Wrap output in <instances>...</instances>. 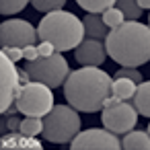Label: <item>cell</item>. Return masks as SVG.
Wrapping results in <instances>:
<instances>
[{
  "mask_svg": "<svg viewBox=\"0 0 150 150\" xmlns=\"http://www.w3.org/2000/svg\"><path fill=\"white\" fill-rule=\"evenodd\" d=\"M111 76L97 66H82L68 74L64 82L66 101L84 113H95L103 109L107 97L111 95Z\"/></svg>",
  "mask_w": 150,
  "mask_h": 150,
  "instance_id": "1",
  "label": "cell"
},
{
  "mask_svg": "<svg viewBox=\"0 0 150 150\" xmlns=\"http://www.w3.org/2000/svg\"><path fill=\"white\" fill-rule=\"evenodd\" d=\"M107 56L121 66H142L150 60V25L125 21L111 29L105 39Z\"/></svg>",
  "mask_w": 150,
  "mask_h": 150,
  "instance_id": "2",
  "label": "cell"
},
{
  "mask_svg": "<svg viewBox=\"0 0 150 150\" xmlns=\"http://www.w3.org/2000/svg\"><path fill=\"white\" fill-rule=\"evenodd\" d=\"M37 33H39V41H50L56 47V52L76 50L86 37L84 23L74 13H68V11L47 13L41 19Z\"/></svg>",
  "mask_w": 150,
  "mask_h": 150,
  "instance_id": "3",
  "label": "cell"
},
{
  "mask_svg": "<svg viewBox=\"0 0 150 150\" xmlns=\"http://www.w3.org/2000/svg\"><path fill=\"white\" fill-rule=\"evenodd\" d=\"M80 132L78 109L68 105H54L47 115H43V138L52 144H70Z\"/></svg>",
  "mask_w": 150,
  "mask_h": 150,
  "instance_id": "4",
  "label": "cell"
},
{
  "mask_svg": "<svg viewBox=\"0 0 150 150\" xmlns=\"http://www.w3.org/2000/svg\"><path fill=\"white\" fill-rule=\"evenodd\" d=\"M25 70L29 72L31 80L35 82H43L52 88H58V86H64L68 74H70V68H68V62L66 58L56 52L52 56H39L37 60H31L25 64Z\"/></svg>",
  "mask_w": 150,
  "mask_h": 150,
  "instance_id": "5",
  "label": "cell"
},
{
  "mask_svg": "<svg viewBox=\"0 0 150 150\" xmlns=\"http://www.w3.org/2000/svg\"><path fill=\"white\" fill-rule=\"evenodd\" d=\"M15 105L19 107V113L23 115H31V117H43L52 111L54 107V95H52V86L43 84V82H27L21 86Z\"/></svg>",
  "mask_w": 150,
  "mask_h": 150,
  "instance_id": "6",
  "label": "cell"
},
{
  "mask_svg": "<svg viewBox=\"0 0 150 150\" xmlns=\"http://www.w3.org/2000/svg\"><path fill=\"white\" fill-rule=\"evenodd\" d=\"M101 121L113 134H127L138 123V109L127 101H117L109 107H103Z\"/></svg>",
  "mask_w": 150,
  "mask_h": 150,
  "instance_id": "7",
  "label": "cell"
},
{
  "mask_svg": "<svg viewBox=\"0 0 150 150\" xmlns=\"http://www.w3.org/2000/svg\"><path fill=\"white\" fill-rule=\"evenodd\" d=\"M39 39L37 29L23 19H8L0 25V47H25L35 45Z\"/></svg>",
  "mask_w": 150,
  "mask_h": 150,
  "instance_id": "8",
  "label": "cell"
},
{
  "mask_svg": "<svg viewBox=\"0 0 150 150\" xmlns=\"http://www.w3.org/2000/svg\"><path fill=\"white\" fill-rule=\"evenodd\" d=\"M0 56H2L0 58V82H2L0 84V109L6 111L15 103L23 84H21V74L17 72L15 62L2 52H0Z\"/></svg>",
  "mask_w": 150,
  "mask_h": 150,
  "instance_id": "9",
  "label": "cell"
},
{
  "mask_svg": "<svg viewBox=\"0 0 150 150\" xmlns=\"http://www.w3.org/2000/svg\"><path fill=\"white\" fill-rule=\"evenodd\" d=\"M72 150L78 148H109V150H117L121 148V140L117 138V134H113L111 129H101V127H91L84 132H78V136L70 142Z\"/></svg>",
  "mask_w": 150,
  "mask_h": 150,
  "instance_id": "10",
  "label": "cell"
},
{
  "mask_svg": "<svg viewBox=\"0 0 150 150\" xmlns=\"http://www.w3.org/2000/svg\"><path fill=\"white\" fill-rule=\"evenodd\" d=\"M74 56H76V62L80 66H101L107 58V47L101 39L84 37L82 43L76 47Z\"/></svg>",
  "mask_w": 150,
  "mask_h": 150,
  "instance_id": "11",
  "label": "cell"
},
{
  "mask_svg": "<svg viewBox=\"0 0 150 150\" xmlns=\"http://www.w3.org/2000/svg\"><path fill=\"white\" fill-rule=\"evenodd\" d=\"M82 23H84V33H86V37H93V39H107V35H109V27L105 25V21H103V17L101 15H95V13H88L84 19H82Z\"/></svg>",
  "mask_w": 150,
  "mask_h": 150,
  "instance_id": "12",
  "label": "cell"
},
{
  "mask_svg": "<svg viewBox=\"0 0 150 150\" xmlns=\"http://www.w3.org/2000/svg\"><path fill=\"white\" fill-rule=\"evenodd\" d=\"M4 148L11 146V148H41V142L35 140L33 136H25L23 132H6L0 140Z\"/></svg>",
  "mask_w": 150,
  "mask_h": 150,
  "instance_id": "13",
  "label": "cell"
},
{
  "mask_svg": "<svg viewBox=\"0 0 150 150\" xmlns=\"http://www.w3.org/2000/svg\"><path fill=\"white\" fill-rule=\"evenodd\" d=\"M121 148H125V150H150V134L144 129H129L121 140Z\"/></svg>",
  "mask_w": 150,
  "mask_h": 150,
  "instance_id": "14",
  "label": "cell"
},
{
  "mask_svg": "<svg viewBox=\"0 0 150 150\" xmlns=\"http://www.w3.org/2000/svg\"><path fill=\"white\" fill-rule=\"evenodd\" d=\"M132 101H134V107L138 109L140 115L150 117V80L138 84V88H136Z\"/></svg>",
  "mask_w": 150,
  "mask_h": 150,
  "instance_id": "15",
  "label": "cell"
},
{
  "mask_svg": "<svg viewBox=\"0 0 150 150\" xmlns=\"http://www.w3.org/2000/svg\"><path fill=\"white\" fill-rule=\"evenodd\" d=\"M138 84L129 78H113V86H111V95L117 99V101H127L134 97Z\"/></svg>",
  "mask_w": 150,
  "mask_h": 150,
  "instance_id": "16",
  "label": "cell"
},
{
  "mask_svg": "<svg viewBox=\"0 0 150 150\" xmlns=\"http://www.w3.org/2000/svg\"><path fill=\"white\" fill-rule=\"evenodd\" d=\"M117 0H76V4L80 8H84L86 13H95V15H103L107 8L115 6Z\"/></svg>",
  "mask_w": 150,
  "mask_h": 150,
  "instance_id": "17",
  "label": "cell"
},
{
  "mask_svg": "<svg viewBox=\"0 0 150 150\" xmlns=\"http://www.w3.org/2000/svg\"><path fill=\"white\" fill-rule=\"evenodd\" d=\"M19 132H23L25 136H41L43 134V117H31L27 115L23 121H21V127Z\"/></svg>",
  "mask_w": 150,
  "mask_h": 150,
  "instance_id": "18",
  "label": "cell"
},
{
  "mask_svg": "<svg viewBox=\"0 0 150 150\" xmlns=\"http://www.w3.org/2000/svg\"><path fill=\"white\" fill-rule=\"evenodd\" d=\"M115 6L123 13V17L127 21H136L142 17V6L138 4V0H117Z\"/></svg>",
  "mask_w": 150,
  "mask_h": 150,
  "instance_id": "19",
  "label": "cell"
},
{
  "mask_svg": "<svg viewBox=\"0 0 150 150\" xmlns=\"http://www.w3.org/2000/svg\"><path fill=\"white\" fill-rule=\"evenodd\" d=\"M31 4H33L35 11L47 15V13H54V11H62L66 0H31Z\"/></svg>",
  "mask_w": 150,
  "mask_h": 150,
  "instance_id": "20",
  "label": "cell"
},
{
  "mask_svg": "<svg viewBox=\"0 0 150 150\" xmlns=\"http://www.w3.org/2000/svg\"><path fill=\"white\" fill-rule=\"evenodd\" d=\"M101 17H103V21H105V25H107L109 29H115V27H119L121 23H125V17H123V13H121L117 6L107 8Z\"/></svg>",
  "mask_w": 150,
  "mask_h": 150,
  "instance_id": "21",
  "label": "cell"
},
{
  "mask_svg": "<svg viewBox=\"0 0 150 150\" xmlns=\"http://www.w3.org/2000/svg\"><path fill=\"white\" fill-rule=\"evenodd\" d=\"M27 2L31 0H0V13L2 15H15V13H21Z\"/></svg>",
  "mask_w": 150,
  "mask_h": 150,
  "instance_id": "22",
  "label": "cell"
},
{
  "mask_svg": "<svg viewBox=\"0 0 150 150\" xmlns=\"http://www.w3.org/2000/svg\"><path fill=\"white\" fill-rule=\"evenodd\" d=\"M113 78H129V80H134L136 84L144 82V78H142V74H140V70H138V68H134V66H123V68H119V70L115 72V76H113Z\"/></svg>",
  "mask_w": 150,
  "mask_h": 150,
  "instance_id": "23",
  "label": "cell"
},
{
  "mask_svg": "<svg viewBox=\"0 0 150 150\" xmlns=\"http://www.w3.org/2000/svg\"><path fill=\"white\" fill-rule=\"evenodd\" d=\"M37 58H39V50L35 45H25L23 47V60L31 62V60H37Z\"/></svg>",
  "mask_w": 150,
  "mask_h": 150,
  "instance_id": "24",
  "label": "cell"
},
{
  "mask_svg": "<svg viewBox=\"0 0 150 150\" xmlns=\"http://www.w3.org/2000/svg\"><path fill=\"white\" fill-rule=\"evenodd\" d=\"M2 54H6L13 62L23 58V47H2Z\"/></svg>",
  "mask_w": 150,
  "mask_h": 150,
  "instance_id": "25",
  "label": "cell"
},
{
  "mask_svg": "<svg viewBox=\"0 0 150 150\" xmlns=\"http://www.w3.org/2000/svg\"><path fill=\"white\" fill-rule=\"evenodd\" d=\"M37 50H39V56H52V54H56V47L50 41H41L37 45Z\"/></svg>",
  "mask_w": 150,
  "mask_h": 150,
  "instance_id": "26",
  "label": "cell"
},
{
  "mask_svg": "<svg viewBox=\"0 0 150 150\" xmlns=\"http://www.w3.org/2000/svg\"><path fill=\"white\" fill-rule=\"evenodd\" d=\"M4 117H6V115H4ZM21 121H23V119H19V117H15V115H8V117H6V127H8V132H19Z\"/></svg>",
  "mask_w": 150,
  "mask_h": 150,
  "instance_id": "27",
  "label": "cell"
},
{
  "mask_svg": "<svg viewBox=\"0 0 150 150\" xmlns=\"http://www.w3.org/2000/svg\"><path fill=\"white\" fill-rule=\"evenodd\" d=\"M138 4L142 6V11L146 8V11H150V0H138Z\"/></svg>",
  "mask_w": 150,
  "mask_h": 150,
  "instance_id": "28",
  "label": "cell"
},
{
  "mask_svg": "<svg viewBox=\"0 0 150 150\" xmlns=\"http://www.w3.org/2000/svg\"><path fill=\"white\" fill-rule=\"evenodd\" d=\"M146 132H148V134H150V123H148V129H146Z\"/></svg>",
  "mask_w": 150,
  "mask_h": 150,
  "instance_id": "29",
  "label": "cell"
},
{
  "mask_svg": "<svg viewBox=\"0 0 150 150\" xmlns=\"http://www.w3.org/2000/svg\"><path fill=\"white\" fill-rule=\"evenodd\" d=\"M148 25H150V17H148Z\"/></svg>",
  "mask_w": 150,
  "mask_h": 150,
  "instance_id": "30",
  "label": "cell"
}]
</instances>
